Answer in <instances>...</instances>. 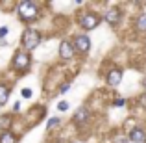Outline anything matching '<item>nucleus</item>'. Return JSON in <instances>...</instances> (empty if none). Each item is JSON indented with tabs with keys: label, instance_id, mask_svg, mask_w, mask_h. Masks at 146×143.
Instances as JSON below:
<instances>
[{
	"label": "nucleus",
	"instance_id": "nucleus-1",
	"mask_svg": "<svg viewBox=\"0 0 146 143\" xmlns=\"http://www.w3.org/2000/svg\"><path fill=\"white\" fill-rule=\"evenodd\" d=\"M39 43H41V34L37 32V30L30 28L22 34V50H24V52L30 54L32 50H35L39 47Z\"/></svg>",
	"mask_w": 146,
	"mask_h": 143
},
{
	"label": "nucleus",
	"instance_id": "nucleus-2",
	"mask_svg": "<svg viewBox=\"0 0 146 143\" xmlns=\"http://www.w3.org/2000/svg\"><path fill=\"white\" fill-rule=\"evenodd\" d=\"M37 15H39V7H37V4H33V2H21V4H19V17H21L24 22L35 21Z\"/></svg>",
	"mask_w": 146,
	"mask_h": 143
},
{
	"label": "nucleus",
	"instance_id": "nucleus-3",
	"mask_svg": "<svg viewBox=\"0 0 146 143\" xmlns=\"http://www.w3.org/2000/svg\"><path fill=\"white\" fill-rule=\"evenodd\" d=\"M30 63H32V58H30L28 52H24V50H17L13 56V69L15 71H26V69L30 67Z\"/></svg>",
	"mask_w": 146,
	"mask_h": 143
},
{
	"label": "nucleus",
	"instance_id": "nucleus-4",
	"mask_svg": "<svg viewBox=\"0 0 146 143\" xmlns=\"http://www.w3.org/2000/svg\"><path fill=\"white\" fill-rule=\"evenodd\" d=\"M80 24L85 30H94L100 24V17L96 13H93V11H87V13H83V17L80 19Z\"/></svg>",
	"mask_w": 146,
	"mask_h": 143
},
{
	"label": "nucleus",
	"instance_id": "nucleus-5",
	"mask_svg": "<svg viewBox=\"0 0 146 143\" xmlns=\"http://www.w3.org/2000/svg\"><path fill=\"white\" fill-rule=\"evenodd\" d=\"M72 47H74V50H78V52L85 54V52H89V48H91V39L85 36V34H80V36H76V39H74V43H72Z\"/></svg>",
	"mask_w": 146,
	"mask_h": 143
},
{
	"label": "nucleus",
	"instance_id": "nucleus-6",
	"mask_svg": "<svg viewBox=\"0 0 146 143\" xmlns=\"http://www.w3.org/2000/svg\"><path fill=\"white\" fill-rule=\"evenodd\" d=\"M59 56H61V60H70V58L74 56V47H72L70 41H61V45H59Z\"/></svg>",
	"mask_w": 146,
	"mask_h": 143
},
{
	"label": "nucleus",
	"instance_id": "nucleus-7",
	"mask_svg": "<svg viewBox=\"0 0 146 143\" xmlns=\"http://www.w3.org/2000/svg\"><path fill=\"white\" fill-rule=\"evenodd\" d=\"M106 22H109L111 26H117V24H120V19H122V13H120V9H107L106 11Z\"/></svg>",
	"mask_w": 146,
	"mask_h": 143
},
{
	"label": "nucleus",
	"instance_id": "nucleus-8",
	"mask_svg": "<svg viewBox=\"0 0 146 143\" xmlns=\"http://www.w3.org/2000/svg\"><path fill=\"white\" fill-rule=\"evenodd\" d=\"M107 84H109L111 87H117L118 84H120V80H122V71L120 69H111L109 73H107Z\"/></svg>",
	"mask_w": 146,
	"mask_h": 143
},
{
	"label": "nucleus",
	"instance_id": "nucleus-9",
	"mask_svg": "<svg viewBox=\"0 0 146 143\" xmlns=\"http://www.w3.org/2000/svg\"><path fill=\"white\" fill-rule=\"evenodd\" d=\"M89 117H91L89 108L82 106V108H80V110L74 113V123H76V125H83V123H87V121H89Z\"/></svg>",
	"mask_w": 146,
	"mask_h": 143
},
{
	"label": "nucleus",
	"instance_id": "nucleus-10",
	"mask_svg": "<svg viewBox=\"0 0 146 143\" xmlns=\"http://www.w3.org/2000/svg\"><path fill=\"white\" fill-rule=\"evenodd\" d=\"M129 141H133V143H144L146 141V132H144L143 128L129 130Z\"/></svg>",
	"mask_w": 146,
	"mask_h": 143
},
{
	"label": "nucleus",
	"instance_id": "nucleus-11",
	"mask_svg": "<svg viewBox=\"0 0 146 143\" xmlns=\"http://www.w3.org/2000/svg\"><path fill=\"white\" fill-rule=\"evenodd\" d=\"M0 143H17V136L13 132H9V130H4L0 134Z\"/></svg>",
	"mask_w": 146,
	"mask_h": 143
},
{
	"label": "nucleus",
	"instance_id": "nucleus-12",
	"mask_svg": "<svg viewBox=\"0 0 146 143\" xmlns=\"http://www.w3.org/2000/svg\"><path fill=\"white\" fill-rule=\"evenodd\" d=\"M7 97H9V87L0 84V106H4L7 102Z\"/></svg>",
	"mask_w": 146,
	"mask_h": 143
},
{
	"label": "nucleus",
	"instance_id": "nucleus-13",
	"mask_svg": "<svg viewBox=\"0 0 146 143\" xmlns=\"http://www.w3.org/2000/svg\"><path fill=\"white\" fill-rule=\"evenodd\" d=\"M135 28L139 30V32H146V13L139 15V19H137V22H135Z\"/></svg>",
	"mask_w": 146,
	"mask_h": 143
},
{
	"label": "nucleus",
	"instance_id": "nucleus-14",
	"mask_svg": "<svg viewBox=\"0 0 146 143\" xmlns=\"http://www.w3.org/2000/svg\"><path fill=\"white\" fill-rule=\"evenodd\" d=\"M9 123H11V115H2V117H0V128L7 130Z\"/></svg>",
	"mask_w": 146,
	"mask_h": 143
},
{
	"label": "nucleus",
	"instance_id": "nucleus-15",
	"mask_svg": "<svg viewBox=\"0 0 146 143\" xmlns=\"http://www.w3.org/2000/svg\"><path fill=\"white\" fill-rule=\"evenodd\" d=\"M57 125H59V119H57V117H52V119H50V121H48L46 128L50 130V128H52V126H57Z\"/></svg>",
	"mask_w": 146,
	"mask_h": 143
},
{
	"label": "nucleus",
	"instance_id": "nucleus-16",
	"mask_svg": "<svg viewBox=\"0 0 146 143\" xmlns=\"http://www.w3.org/2000/svg\"><path fill=\"white\" fill-rule=\"evenodd\" d=\"M68 106H70V104H68L67 100H61V102L57 104V108H59L61 111H67V110H68Z\"/></svg>",
	"mask_w": 146,
	"mask_h": 143
},
{
	"label": "nucleus",
	"instance_id": "nucleus-17",
	"mask_svg": "<svg viewBox=\"0 0 146 143\" xmlns=\"http://www.w3.org/2000/svg\"><path fill=\"white\" fill-rule=\"evenodd\" d=\"M124 104H126L124 99H115V100H113V106H117V108H122Z\"/></svg>",
	"mask_w": 146,
	"mask_h": 143
},
{
	"label": "nucleus",
	"instance_id": "nucleus-18",
	"mask_svg": "<svg viewBox=\"0 0 146 143\" xmlns=\"http://www.w3.org/2000/svg\"><path fill=\"white\" fill-rule=\"evenodd\" d=\"M68 89H70V84H68V82H65V84H63V86H61V87H59V93H67V91H68Z\"/></svg>",
	"mask_w": 146,
	"mask_h": 143
},
{
	"label": "nucleus",
	"instance_id": "nucleus-19",
	"mask_svg": "<svg viewBox=\"0 0 146 143\" xmlns=\"http://www.w3.org/2000/svg\"><path fill=\"white\" fill-rule=\"evenodd\" d=\"M21 93H22V97H24V99H30V97H32V89H26V87H24Z\"/></svg>",
	"mask_w": 146,
	"mask_h": 143
},
{
	"label": "nucleus",
	"instance_id": "nucleus-20",
	"mask_svg": "<svg viewBox=\"0 0 146 143\" xmlns=\"http://www.w3.org/2000/svg\"><path fill=\"white\" fill-rule=\"evenodd\" d=\"M113 143H128V140H126V138H122V136H117L113 140Z\"/></svg>",
	"mask_w": 146,
	"mask_h": 143
},
{
	"label": "nucleus",
	"instance_id": "nucleus-21",
	"mask_svg": "<svg viewBox=\"0 0 146 143\" xmlns=\"http://www.w3.org/2000/svg\"><path fill=\"white\" fill-rule=\"evenodd\" d=\"M7 32H9V30H7V26H2V28H0V37H6Z\"/></svg>",
	"mask_w": 146,
	"mask_h": 143
},
{
	"label": "nucleus",
	"instance_id": "nucleus-22",
	"mask_svg": "<svg viewBox=\"0 0 146 143\" xmlns=\"http://www.w3.org/2000/svg\"><path fill=\"white\" fill-rule=\"evenodd\" d=\"M141 82H143V87H144V91H146V75L143 76V80H141Z\"/></svg>",
	"mask_w": 146,
	"mask_h": 143
}]
</instances>
